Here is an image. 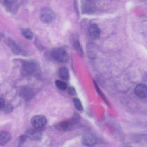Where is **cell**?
<instances>
[{
	"mask_svg": "<svg viewBox=\"0 0 147 147\" xmlns=\"http://www.w3.org/2000/svg\"><path fill=\"white\" fill-rule=\"evenodd\" d=\"M52 57L56 60L60 62H66L68 60V55L67 52L63 49L57 48L52 51Z\"/></svg>",
	"mask_w": 147,
	"mask_h": 147,
	"instance_id": "6da1fadb",
	"label": "cell"
},
{
	"mask_svg": "<svg viewBox=\"0 0 147 147\" xmlns=\"http://www.w3.org/2000/svg\"><path fill=\"white\" fill-rule=\"evenodd\" d=\"M47 123V118L42 115H37L33 117L31 119V123L34 129H40L43 128Z\"/></svg>",
	"mask_w": 147,
	"mask_h": 147,
	"instance_id": "7a4b0ae2",
	"label": "cell"
},
{
	"mask_svg": "<svg viewBox=\"0 0 147 147\" xmlns=\"http://www.w3.org/2000/svg\"><path fill=\"white\" fill-rule=\"evenodd\" d=\"M40 17L41 21L47 24L52 22L55 18L54 13L51 9L48 8L41 10Z\"/></svg>",
	"mask_w": 147,
	"mask_h": 147,
	"instance_id": "3957f363",
	"label": "cell"
},
{
	"mask_svg": "<svg viewBox=\"0 0 147 147\" xmlns=\"http://www.w3.org/2000/svg\"><path fill=\"white\" fill-rule=\"evenodd\" d=\"M24 71L28 74H33L36 69V64L32 60H24L22 63Z\"/></svg>",
	"mask_w": 147,
	"mask_h": 147,
	"instance_id": "277c9868",
	"label": "cell"
},
{
	"mask_svg": "<svg viewBox=\"0 0 147 147\" xmlns=\"http://www.w3.org/2000/svg\"><path fill=\"white\" fill-rule=\"evenodd\" d=\"M134 92L139 98H144L147 97V86L144 84H138L134 89Z\"/></svg>",
	"mask_w": 147,
	"mask_h": 147,
	"instance_id": "5b68a950",
	"label": "cell"
},
{
	"mask_svg": "<svg viewBox=\"0 0 147 147\" xmlns=\"http://www.w3.org/2000/svg\"><path fill=\"white\" fill-rule=\"evenodd\" d=\"M82 142L84 145L91 146L96 144V139L93 135L91 134H86L83 136Z\"/></svg>",
	"mask_w": 147,
	"mask_h": 147,
	"instance_id": "8992f818",
	"label": "cell"
},
{
	"mask_svg": "<svg viewBox=\"0 0 147 147\" xmlns=\"http://www.w3.org/2000/svg\"><path fill=\"white\" fill-rule=\"evenodd\" d=\"M41 132L39 129H33L28 130L26 132V137L33 140H38L41 137Z\"/></svg>",
	"mask_w": 147,
	"mask_h": 147,
	"instance_id": "52a82bcc",
	"label": "cell"
},
{
	"mask_svg": "<svg viewBox=\"0 0 147 147\" xmlns=\"http://www.w3.org/2000/svg\"><path fill=\"white\" fill-rule=\"evenodd\" d=\"M11 138V134L7 131H0V146H3L9 142Z\"/></svg>",
	"mask_w": 147,
	"mask_h": 147,
	"instance_id": "ba28073f",
	"label": "cell"
},
{
	"mask_svg": "<svg viewBox=\"0 0 147 147\" xmlns=\"http://www.w3.org/2000/svg\"><path fill=\"white\" fill-rule=\"evenodd\" d=\"M89 33L92 38H97L100 36V29L96 24H92L89 28Z\"/></svg>",
	"mask_w": 147,
	"mask_h": 147,
	"instance_id": "9c48e42d",
	"label": "cell"
},
{
	"mask_svg": "<svg viewBox=\"0 0 147 147\" xmlns=\"http://www.w3.org/2000/svg\"><path fill=\"white\" fill-rule=\"evenodd\" d=\"M7 44L13 53L16 55H19L22 52L21 49L13 40H11L10 39L8 40Z\"/></svg>",
	"mask_w": 147,
	"mask_h": 147,
	"instance_id": "30bf717a",
	"label": "cell"
},
{
	"mask_svg": "<svg viewBox=\"0 0 147 147\" xmlns=\"http://www.w3.org/2000/svg\"><path fill=\"white\" fill-rule=\"evenodd\" d=\"M3 4L6 7V8L10 11L14 12L15 10L17 8V2L10 1H5L3 2Z\"/></svg>",
	"mask_w": 147,
	"mask_h": 147,
	"instance_id": "8fae6325",
	"label": "cell"
},
{
	"mask_svg": "<svg viewBox=\"0 0 147 147\" xmlns=\"http://www.w3.org/2000/svg\"><path fill=\"white\" fill-rule=\"evenodd\" d=\"M71 123L68 121H64L62 122L59 124H57L56 126V127L57 130L60 131H65L69 129L71 127Z\"/></svg>",
	"mask_w": 147,
	"mask_h": 147,
	"instance_id": "7c38bea8",
	"label": "cell"
},
{
	"mask_svg": "<svg viewBox=\"0 0 147 147\" xmlns=\"http://www.w3.org/2000/svg\"><path fill=\"white\" fill-rule=\"evenodd\" d=\"M59 76L63 79L67 80L69 77V71L65 67H62L59 69Z\"/></svg>",
	"mask_w": 147,
	"mask_h": 147,
	"instance_id": "4fadbf2b",
	"label": "cell"
},
{
	"mask_svg": "<svg viewBox=\"0 0 147 147\" xmlns=\"http://www.w3.org/2000/svg\"><path fill=\"white\" fill-rule=\"evenodd\" d=\"M21 33L23 35V36L28 39V40H31L33 38V32L29 29H24L21 30Z\"/></svg>",
	"mask_w": 147,
	"mask_h": 147,
	"instance_id": "5bb4252c",
	"label": "cell"
},
{
	"mask_svg": "<svg viewBox=\"0 0 147 147\" xmlns=\"http://www.w3.org/2000/svg\"><path fill=\"white\" fill-rule=\"evenodd\" d=\"M55 84H56V86H57V87L58 88H59L60 90H65L67 88V84L65 82H63V81H61V80H57L55 82Z\"/></svg>",
	"mask_w": 147,
	"mask_h": 147,
	"instance_id": "9a60e30c",
	"label": "cell"
},
{
	"mask_svg": "<svg viewBox=\"0 0 147 147\" xmlns=\"http://www.w3.org/2000/svg\"><path fill=\"white\" fill-rule=\"evenodd\" d=\"M74 103L75 105V107L79 111H82L83 110V107L82 105V103L80 102V101L79 100V99H77V98H74Z\"/></svg>",
	"mask_w": 147,
	"mask_h": 147,
	"instance_id": "2e32d148",
	"label": "cell"
},
{
	"mask_svg": "<svg viewBox=\"0 0 147 147\" xmlns=\"http://www.w3.org/2000/svg\"><path fill=\"white\" fill-rule=\"evenodd\" d=\"M26 138H27V137H26V135H21V136L18 138V142H19V144H23V143L25 141Z\"/></svg>",
	"mask_w": 147,
	"mask_h": 147,
	"instance_id": "e0dca14e",
	"label": "cell"
},
{
	"mask_svg": "<svg viewBox=\"0 0 147 147\" xmlns=\"http://www.w3.org/2000/svg\"><path fill=\"white\" fill-rule=\"evenodd\" d=\"M75 49H76L77 51H78L80 54V53L82 54V49H81L80 45V44H79V43L78 42H75Z\"/></svg>",
	"mask_w": 147,
	"mask_h": 147,
	"instance_id": "ac0fdd59",
	"label": "cell"
},
{
	"mask_svg": "<svg viewBox=\"0 0 147 147\" xmlns=\"http://www.w3.org/2000/svg\"><path fill=\"white\" fill-rule=\"evenodd\" d=\"M68 92L69 94L73 95H75V93H76V91L75 90V89L72 87H71L69 90H68Z\"/></svg>",
	"mask_w": 147,
	"mask_h": 147,
	"instance_id": "d6986e66",
	"label": "cell"
},
{
	"mask_svg": "<svg viewBox=\"0 0 147 147\" xmlns=\"http://www.w3.org/2000/svg\"><path fill=\"white\" fill-rule=\"evenodd\" d=\"M4 103H5L4 100L2 98H0V109L4 106Z\"/></svg>",
	"mask_w": 147,
	"mask_h": 147,
	"instance_id": "ffe728a7",
	"label": "cell"
},
{
	"mask_svg": "<svg viewBox=\"0 0 147 147\" xmlns=\"http://www.w3.org/2000/svg\"><path fill=\"white\" fill-rule=\"evenodd\" d=\"M126 147H131V146H126Z\"/></svg>",
	"mask_w": 147,
	"mask_h": 147,
	"instance_id": "44dd1931",
	"label": "cell"
}]
</instances>
